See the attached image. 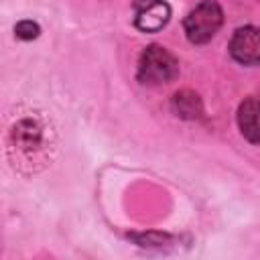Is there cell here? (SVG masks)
<instances>
[{
  "label": "cell",
  "mask_w": 260,
  "mask_h": 260,
  "mask_svg": "<svg viewBox=\"0 0 260 260\" xmlns=\"http://www.w3.org/2000/svg\"><path fill=\"white\" fill-rule=\"evenodd\" d=\"M177 73H179V63L165 47L150 45L140 55V63H138L140 83H146V85L169 83L171 79L177 77Z\"/></svg>",
  "instance_id": "obj_1"
},
{
  "label": "cell",
  "mask_w": 260,
  "mask_h": 260,
  "mask_svg": "<svg viewBox=\"0 0 260 260\" xmlns=\"http://www.w3.org/2000/svg\"><path fill=\"white\" fill-rule=\"evenodd\" d=\"M223 12L215 0H203L199 2L185 18V32L187 39L195 45L207 43L221 26Z\"/></svg>",
  "instance_id": "obj_2"
},
{
  "label": "cell",
  "mask_w": 260,
  "mask_h": 260,
  "mask_svg": "<svg viewBox=\"0 0 260 260\" xmlns=\"http://www.w3.org/2000/svg\"><path fill=\"white\" fill-rule=\"evenodd\" d=\"M171 18V8L165 0H136L134 24L144 32L160 30Z\"/></svg>",
  "instance_id": "obj_3"
},
{
  "label": "cell",
  "mask_w": 260,
  "mask_h": 260,
  "mask_svg": "<svg viewBox=\"0 0 260 260\" xmlns=\"http://www.w3.org/2000/svg\"><path fill=\"white\" fill-rule=\"evenodd\" d=\"M230 53L238 63L260 65V26L238 28L232 37Z\"/></svg>",
  "instance_id": "obj_4"
},
{
  "label": "cell",
  "mask_w": 260,
  "mask_h": 260,
  "mask_svg": "<svg viewBox=\"0 0 260 260\" xmlns=\"http://www.w3.org/2000/svg\"><path fill=\"white\" fill-rule=\"evenodd\" d=\"M238 124L250 142H260V98H248L238 110Z\"/></svg>",
  "instance_id": "obj_5"
},
{
  "label": "cell",
  "mask_w": 260,
  "mask_h": 260,
  "mask_svg": "<svg viewBox=\"0 0 260 260\" xmlns=\"http://www.w3.org/2000/svg\"><path fill=\"white\" fill-rule=\"evenodd\" d=\"M173 110L181 118H197L201 114V100L193 91H179L173 98Z\"/></svg>",
  "instance_id": "obj_6"
},
{
  "label": "cell",
  "mask_w": 260,
  "mask_h": 260,
  "mask_svg": "<svg viewBox=\"0 0 260 260\" xmlns=\"http://www.w3.org/2000/svg\"><path fill=\"white\" fill-rule=\"evenodd\" d=\"M16 37H20V39H35L37 35H39V24L37 22H32V20H22V22H18L16 24Z\"/></svg>",
  "instance_id": "obj_7"
}]
</instances>
